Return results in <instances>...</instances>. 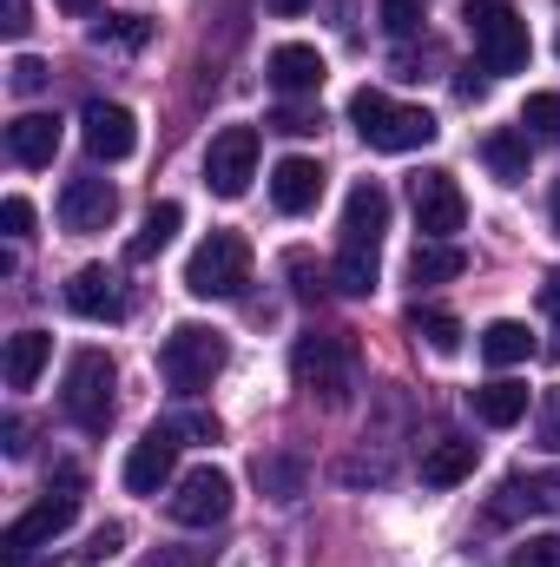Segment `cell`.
I'll return each mask as SVG.
<instances>
[{"instance_id": "cell-1", "label": "cell", "mask_w": 560, "mask_h": 567, "mask_svg": "<svg viewBox=\"0 0 560 567\" xmlns=\"http://www.w3.org/2000/svg\"><path fill=\"white\" fill-rule=\"evenodd\" d=\"M290 377H297V390L317 396L323 410H343V403L356 396V383H363L356 337H343V330H310V337H297V350H290Z\"/></svg>"}, {"instance_id": "cell-2", "label": "cell", "mask_w": 560, "mask_h": 567, "mask_svg": "<svg viewBox=\"0 0 560 567\" xmlns=\"http://www.w3.org/2000/svg\"><path fill=\"white\" fill-rule=\"evenodd\" d=\"M350 126L363 133L370 152H416V145H435V113H422V106H396L390 93H376V86H356L350 93Z\"/></svg>"}, {"instance_id": "cell-3", "label": "cell", "mask_w": 560, "mask_h": 567, "mask_svg": "<svg viewBox=\"0 0 560 567\" xmlns=\"http://www.w3.org/2000/svg\"><path fill=\"white\" fill-rule=\"evenodd\" d=\"M80 468H53V488H46V502H33L20 522H7V535H0V561L7 567H27L33 548H46L53 535H66L73 528V515H80Z\"/></svg>"}, {"instance_id": "cell-4", "label": "cell", "mask_w": 560, "mask_h": 567, "mask_svg": "<svg viewBox=\"0 0 560 567\" xmlns=\"http://www.w3.org/2000/svg\"><path fill=\"white\" fill-rule=\"evenodd\" d=\"M225 363H231V343H225L218 330H205V323H178V330L158 343V377H165L178 396L211 390Z\"/></svg>"}, {"instance_id": "cell-5", "label": "cell", "mask_w": 560, "mask_h": 567, "mask_svg": "<svg viewBox=\"0 0 560 567\" xmlns=\"http://www.w3.org/2000/svg\"><path fill=\"white\" fill-rule=\"evenodd\" d=\"M468 33H475V60H481L488 80L528 73L535 40H528V20H521L508 0H468Z\"/></svg>"}, {"instance_id": "cell-6", "label": "cell", "mask_w": 560, "mask_h": 567, "mask_svg": "<svg viewBox=\"0 0 560 567\" xmlns=\"http://www.w3.org/2000/svg\"><path fill=\"white\" fill-rule=\"evenodd\" d=\"M113 390H120L113 357H106V350H73L66 383H60V410H66V423L86 429V435H106V423H113Z\"/></svg>"}, {"instance_id": "cell-7", "label": "cell", "mask_w": 560, "mask_h": 567, "mask_svg": "<svg viewBox=\"0 0 560 567\" xmlns=\"http://www.w3.org/2000/svg\"><path fill=\"white\" fill-rule=\"evenodd\" d=\"M245 284H251V245L238 231H211L185 258V290L191 297H238Z\"/></svg>"}, {"instance_id": "cell-8", "label": "cell", "mask_w": 560, "mask_h": 567, "mask_svg": "<svg viewBox=\"0 0 560 567\" xmlns=\"http://www.w3.org/2000/svg\"><path fill=\"white\" fill-rule=\"evenodd\" d=\"M165 515L178 522V528H218L225 515H231V475L225 468H191V475H178L172 482V495H165Z\"/></svg>"}, {"instance_id": "cell-9", "label": "cell", "mask_w": 560, "mask_h": 567, "mask_svg": "<svg viewBox=\"0 0 560 567\" xmlns=\"http://www.w3.org/2000/svg\"><path fill=\"white\" fill-rule=\"evenodd\" d=\"M258 178V126H225L205 152V185L218 198H245Z\"/></svg>"}, {"instance_id": "cell-10", "label": "cell", "mask_w": 560, "mask_h": 567, "mask_svg": "<svg viewBox=\"0 0 560 567\" xmlns=\"http://www.w3.org/2000/svg\"><path fill=\"white\" fill-rule=\"evenodd\" d=\"M409 205H416L422 238H455L468 225V198H462L455 172H416L409 178Z\"/></svg>"}, {"instance_id": "cell-11", "label": "cell", "mask_w": 560, "mask_h": 567, "mask_svg": "<svg viewBox=\"0 0 560 567\" xmlns=\"http://www.w3.org/2000/svg\"><path fill=\"white\" fill-rule=\"evenodd\" d=\"M113 218H120V185H113V178H100V172L66 178V192H60V225H66L73 238H93V231H106Z\"/></svg>"}, {"instance_id": "cell-12", "label": "cell", "mask_w": 560, "mask_h": 567, "mask_svg": "<svg viewBox=\"0 0 560 567\" xmlns=\"http://www.w3.org/2000/svg\"><path fill=\"white\" fill-rule=\"evenodd\" d=\"M80 140H86V152H93L100 165H120V158L139 152V120H133V106H120V100H93V106L80 113Z\"/></svg>"}, {"instance_id": "cell-13", "label": "cell", "mask_w": 560, "mask_h": 567, "mask_svg": "<svg viewBox=\"0 0 560 567\" xmlns=\"http://www.w3.org/2000/svg\"><path fill=\"white\" fill-rule=\"evenodd\" d=\"M178 449H185V442L165 423L145 429L139 442H133V455H126V495H165L172 475H178Z\"/></svg>"}, {"instance_id": "cell-14", "label": "cell", "mask_w": 560, "mask_h": 567, "mask_svg": "<svg viewBox=\"0 0 560 567\" xmlns=\"http://www.w3.org/2000/svg\"><path fill=\"white\" fill-rule=\"evenodd\" d=\"M66 310L86 317V323H120L133 303H126L120 271H106V265H80V271L66 278Z\"/></svg>"}, {"instance_id": "cell-15", "label": "cell", "mask_w": 560, "mask_h": 567, "mask_svg": "<svg viewBox=\"0 0 560 567\" xmlns=\"http://www.w3.org/2000/svg\"><path fill=\"white\" fill-rule=\"evenodd\" d=\"M271 86H278L283 100H317V86L330 80V66H323V53L317 47H303V40H283L271 47Z\"/></svg>"}, {"instance_id": "cell-16", "label": "cell", "mask_w": 560, "mask_h": 567, "mask_svg": "<svg viewBox=\"0 0 560 567\" xmlns=\"http://www.w3.org/2000/svg\"><path fill=\"white\" fill-rule=\"evenodd\" d=\"M317 198H323V165H317V158L290 152V158H278V165H271V205H278L283 218L317 212Z\"/></svg>"}, {"instance_id": "cell-17", "label": "cell", "mask_w": 560, "mask_h": 567, "mask_svg": "<svg viewBox=\"0 0 560 567\" xmlns=\"http://www.w3.org/2000/svg\"><path fill=\"white\" fill-rule=\"evenodd\" d=\"M560 508V475H508L488 502V522H521V515H548Z\"/></svg>"}, {"instance_id": "cell-18", "label": "cell", "mask_w": 560, "mask_h": 567, "mask_svg": "<svg viewBox=\"0 0 560 567\" xmlns=\"http://www.w3.org/2000/svg\"><path fill=\"white\" fill-rule=\"evenodd\" d=\"M383 231H390V192L376 178H356L350 198H343V238L350 245H383Z\"/></svg>"}, {"instance_id": "cell-19", "label": "cell", "mask_w": 560, "mask_h": 567, "mask_svg": "<svg viewBox=\"0 0 560 567\" xmlns=\"http://www.w3.org/2000/svg\"><path fill=\"white\" fill-rule=\"evenodd\" d=\"M53 152H60V120H53V113H20V120L7 126V158H13L20 172L53 165Z\"/></svg>"}, {"instance_id": "cell-20", "label": "cell", "mask_w": 560, "mask_h": 567, "mask_svg": "<svg viewBox=\"0 0 560 567\" xmlns=\"http://www.w3.org/2000/svg\"><path fill=\"white\" fill-rule=\"evenodd\" d=\"M468 403H475V423L515 429L521 416H528V383H515V377H495V383L468 390Z\"/></svg>"}, {"instance_id": "cell-21", "label": "cell", "mask_w": 560, "mask_h": 567, "mask_svg": "<svg viewBox=\"0 0 560 567\" xmlns=\"http://www.w3.org/2000/svg\"><path fill=\"white\" fill-rule=\"evenodd\" d=\"M475 462H481V449H475V442L442 435V442L422 455V488H455V482H468V475H475Z\"/></svg>"}, {"instance_id": "cell-22", "label": "cell", "mask_w": 560, "mask_h": 567, "mask_svg": "<svg viewBox=\"0 0 560 567\" xmlns=\"http://www.w3.org/2000/svg\"><path fill=\"white\" fill-rule=\"evenodd\" d=\"M46 357H53V337L46 330H13L7 337V390H33L40 383V370H46Z\"/></svg>"}, {"instance_id": "cell-23", "label": "cell", "mask_w": 560, "mask_h": 567, "mask_svg": "<svg viewBox=\"0 0 560 567\" xmlns=\"http://www.w3.org/2000/svg\"><path fill=\"white\" fill-rule=\"evenodd\" d=\"M178 225H185V205H178V198H158V205L145 212V225L133 231L126 258H133V265H152V258H158V251H165V245L178 238Z\"/></svg>"}, {"instance_id": "cell-24", "label": "cell", "mask_w": 560, "mask_h": 567, "mask_svg": "<svg viewBox=\"0 0 560 567\" xmlns=\"http://www.w3.org/2000/svg\"><path fill=\"white\" fill-rule=\"evenodd\" d=\"M462 271H468V251L455 238H422L409 258V284H455Z\"/></svg>"}, {"instance_id": "cell-25", "label": "cell", "mask_w": 560, "mask_h": 567, "mask_svg": "<svg viewBox=\"0 0 560 567\" xmlns=\"http://www.w3.org/2000/svg\"><path fill=\"white\" fill-rule=\"evenodd\" d=\"M383 278V258H376V245H350L343 238V251H336V265H330V284L343 290V297H370Z\"/></svg>"}, {"instance_id": "cell-26", "label": "cell", "mask_w": 560, "mask_h": 567, "mask_svg": "<svg viewBox=\"0 0 560 567\" xmlns=\"http://www.w3.org/2000/svg\"><path fill=\"white\" fill-rule=\"evenodd\" d=\"M481 357H488L495 370H515V363H528V357H535V330H528V323H515V317H495V323L481 330Z\"/></svg>"}, {"instance_id": "cell-27", "label": "cell", "mask_w": 560, "mask_h": 567, "mask_svg": "<svg viewBox=\"0 0 560 567\" xmlns=\"http://www.w3.org/2000/svg\"><path fill=\"white\" fill-rule=\"evenodd\" d=\"M481 165H488L501 185H521V178H528V133H515V126L488 133V140H481Z\"/></svg>"}, {"instance_id": "cell-28", "label": "cell", "mask_w": 560, "mask_h": 567, "mask_svg": "<svg viewBox=\"0 0 560 567\" xmlns=\"http://www.w3.org/2000/svg\"><path fill=\"white\" fill-rule=\"evenodd\" d=\"M251 475H258V488H265L271 502H297V495H303V482H310V468H303L297 455H258V462H251Z\"/></svg>"}, {"instance_id": "cell-29", "label": "cell", "mask_w": 560, "mask_h": 567, "mask_svg": "<svg viewBox=\"0 0 560 567\" xmlns=\"http://www.w3.org/2000/svg\"><path fill=\"white\" fill-rule=\"evenodd\" d=\"M409 330H416V337L428 343V350H435V357H455V350H462V317H455V310L416 303V310H409Z\"/></svg>"}, {"instance_id": "cell-30", "label": "cell", "mask_w": 560, "mask_h": 567, "mask_svg": "<svg viewBox=\"0 0 560 567\" xmlns=\"http://www.w3.org/2000/svg\"><path fill=\"white\" fill-rule=\"evenodd\" d=\"M145 40H152V20H145V13H106V20H93V47L139 53Z\"/></svg>"}, {"instance_id": "cell-31", "label": "cell", "mask_w": 560, "mask_h": 567, "mask_svg": "<svg viewBox=\"0 0 560 567\" xmlns=\"http://www.w3.org/2000/svg\"><path fill=\"white\" fill-rule=\"evenodd\" d=\"M521 126H528L535 140L560 145V93H528V106H521Z\"/></svg>"}, {"instance_id": "cell-32", "label": "cell", "mask_w": 560, "mask_h": 567, "mask_svg": "<svg viewBox=\"0 0 560 567\" xmlns=\"http://www.w3.org/2000/svg\"><path fill=\"white\" fill-rule=\"evenodd\" d=\"M7 86H13L20 100H33V93H46V86H53V66H46V60H33V53H13Z\"/></svg>"}, {"instance_id": "cell-33", "label": "cell", "mask_w": 560, "mask_h": 567, "mask_svg": "<svg viewBox=\"0 0 560 567\" xmlns=\"http://www.w3.org/2000/svg\"><path fill=\"white\" fill-rule=\"evenodd\" d=\"M422 13H428V0H376V20H383V33H396V40H409V33H416Z\"/></svg>"}, {"instance_id": "cell-34", "label": "cell", "mask_w": 560, "mask_h": 567, "mask_svg": "<svg viewBox=\"0 0 560 567\" xmlns=\"http://www.w3.org/2000/svg\"><path fill=\"white\" fill-rule=\"evenodd\" d=\"M271 133L310 140V133H323V113H317V106H278V113H271Z\"/></svg>"}, {"instance_id": "cell-35", "label": "cell", "mask_w": 560, "mask_h": 567, "mask_svg": "<svg viewBox=\"0 0 560 567\" xmlns=\"http://www.w3.org/2000/svg\"><path fill=\"white\" fill-rule=\"evenodd\" d=\"M508 567H560V535H528V542L508 555Z\"/></svg>"}, {"instance_id": "cell-36", "label": "cell", "mask_w": 560, "mask_h": 567, "mask_svg": "<svg viewBox=\"0 0 560 567\" xmlns=\"http://www.w3.org/2000/svg\"><path fill=\"white\" fill-rule=\"evenodd\" d=\"M120 548H126V528H120V522H106V528H93V542L80 548V561H86V567H100V561H113Z\"/></svg>"}, {"instance_id": "cell-37", "label": "cell", "mask_w": 560, "mask_h": 567, "mask_svg": "<svg viewBox=\"0 0 560 567\" xmlns=\"http://www.w3.org/2000/svg\"><path fill=\"white\" fill-rule=\"evenodd\" d=\"M165 429H172L178 442H218V416H205V410H178Z\"/></svg>"}, {"instance_id": "cell-38", "label": "cell", "mask_w": 560, "mask_h": 567, "mask_svg": "<svg viewBox=\"0 0 560 567\" xmlns=\"http://www.w3.org/2000/svg\"><path fill=\"white\" fill-rule=\"evenodd\" d=\"M283 271H290V290H297V297H303V303H317V297H323V271H317V265H310V258H303V251H290V258H283Z\"/></svg>"}, {"instance_id": "cell-39", "label": "cell", "mask_w": 560, "mask_h": 567, "mask_svg": "<svg viewBox=\"0 0 560 567\" xmlns=\"http://www.w3.org/2000/svg\"><path fill=\"white\" fill-rule=\"evenodd\" d=\"M535 435H541V449H548V455H560V390L541 396V423H535Z\"/></svg>"}, {"instance_id": "cell-40", "label": "cell", "mask_w": 560, "mask_h": 567, "mask_svg": "<svg viewBox=\"0 0 560 567\" xmlns=\"http://www.w3.org/2000/svg\"><path fill=\"white\" fill-rule=\"evenodd\" d=\"M0 225H7V238H27V231H33V205H27V198H7V205H0Z\"/></svg>"}, {"instance_id": "cell-41", "label": "cell", "mask_w": 560, "mask_h": 567, "mask_svg": "<svg viewBox=\"0 0 560 567\" xmlns=\"http://www.w3.org/2000/svg\"><path fill=\"white\" fill-rule=\"evenodd\" d=\"M428 60H435V53H428V47H403V53H396V60H390V73H396V80H409V86H416L422 80V66H428Z\"/></svg>"}, {"instance_id": "cell-42", "label": "cell", "mask_w": 560, "mask_h": 567, "mask_svg": "<svg viewBox=\"0 0 560 567\" xmlns=\"http://www.w3.org/2000/svg\"><path fill=\"white\" fill-rule=\"evenodd\" d=\"M152 567H205V548H158Z\"/></svg>"}, {"instance_id": "cell-43", "label": "cell", "mask_w": 560, "mask_h": 567, "mask_svg": "<svg viewBox=\"0 0 560 567\" xmlns=\"http://www.w3.org/2000/svg\"><path fill=\"white\" fill-rule=\"evenodd\" d=\"M541 310H548V317L560 323V265L548 271V284H541Z\"/></svg>"}, {"instance_id": "cell-44", "label": "cell", "mask_w": 560, "mask_h": 567, "mask_svg": "<svg viewBox=\"0 0 560 567\" xmlns=\"http://www.w3.org/2000/svg\"><path fill=\"white\" fill-rule=\"evenodd\" d=\"M0 449H7V455H27V429H20V423H0Z\"/></svg>"}, {"instance_id": "cell-45", "label": "cell", "mask_w": 560, "mask_h": 567, "mask_svg": "<svg viewBox=\"0 0 560 567\" xmlns=\"http://www.w3.org/2000/svg\"><path fill=\"white\" fill-rule=\"evenodd\" d=\"M0 27L20 40V33H27V0H7V20H0Z\"/></svg>"}, {"instance_id": "cell-46", "label": "cell", "mask_w": 560, "mask_h": 567, "mask_svg": "<svg viewBox=\"0 0 560 567\" xmlns=\"http://www.w3.org/2000/svg\"><path fill=\"white\" fill-rule=\"evenodd\" d=\"M455 93H462V100H481V93H488V80H475V66H468V73L455 80Z\"/></svg>"}, {"instance_id": "cell-47", "label": "cell", "mask_w": 560, "mask_h": 567, "mask_svg": "<svg viewBox=\"0 0 560 567\" xmlns=\"http://www.w3.org/2000/svg\"><path fill=\"white\" fill-rule=\"evenodd\" d=\"M265 7H271V13H278V20H297V13H303V7H310V0H265Z\"/></svg>"}, {"instance_id": "cell-48", "label": "cell", "mask_w": 560, "mask_h": 567, "mask_svg": "<svg viewBox=\"0 0 560 567\" xmlns=\"http://www.w3.org/2000/svg\"><path fill=\"white\" fill-rule=\"evenodd\" d=\"M548 218H554V238H560V178H554V198H548Z\"/></svg>"}, {"instance_id": "cell-49", "label": "cell", "mask_w": 560, "mask_h": 567, "mask_svg": "<svg viewBox=\"0 0 560 567\" xmlns=\"http://www.w3.org/2000/svg\"><path fill=\"white\" fill-rule=\"evenodd\" d=\"M53 7H66V13H93V0H53Z\"/></svg>"}, {"instance_id": "cell-50", "label": "cell", "mask_w": 560, "mask_h": 567, "mask_svg": "<svg viewBox=\"0 0 560 567\" xmlns=\"http://www.w3.org/2000/svg\"><path fill=\"white\" fill-rule=\"evenodd\" d=\"M554 53H560V40H554Z\"/></svg>"}]
</instances>
